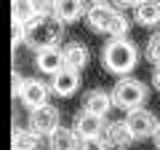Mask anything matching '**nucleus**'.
<instances>
[{
  "label": "nucleus",
  "mask_w": 160,
  "mask_h": 150,
  "mask_svg": "<svg viewBox=\"0 0 160 150\" xmlns=\"http://www.w3.org/2000/svg\"><path fill=\"white\" fill-rule=\"evenodd\" d=\"M38 56H35V64H38V70L43 75H56L59 70L64 67V51L59 46H51V48H40V51H35Z\"/></svg>",
  "instance_id": "9d476101"
},
{
  "label": "nucleus",
  "mask_w": 160,
  "mask_h": 150,
  "mask_svg": "<svg viewBox=\"0 0 160 150\" xmlns=\"http://www.w3.org/2000/svg\"><path fill=\"white\" fill-rule=\"evenodd\" d=\"M144 54H147L149 62L160 64V29L152 35V38H149V40H147V48H144Z\"/></svg>",
  "instance_id": "a211bd4d"
},
{
  "label": "nucleus",
  "mask_w": 160,
  "mask_h": 150,
  "mask_svg": "<svg viewBox=\"0 0 160 150\" xmlns=\"http://www.w3.org/2000/svg\"><path fill=\"white\" fill-rule=\"evenodd\" d=\"M83 107H86V110H91L93 115L107 118V113L115 107V104H112V97H109L107 91H99V88H93V91H88L86 104H83Z\"/></svg>",
  "instance_id": "2eb2a0df"
},
{
  "label": "nucleus",
  "mask_w": 160,
  "mask_h": 150,
  "mask_svg": "<svg viewBox=\"0 0 160 150\" xmlns=\"http://www.w3.org/2000/svg\"><path fill=\"white\" fill-rule=\"evenodd\" d=\"M115 3H118V6H128V8H136L139 3H142V0H115Z\"/></svg>",
  "instance_id": "4be33fe9"
},
{
  "label": "nucleus",
  "mask_w": 160,
  "mask_h": 150,
  "mask_svg": "<svg viewBox=\"0 0 160 150\" xmlns=\"http://www.w3.org/2000/svg\"><path fill=\"white\" fill-rule=\"evenodd\" d=\"M46 145H48V150H78L80 147V137L75 134V129H69V126H56L46 137Z\"/></svg>",
  "instance_id": "9b49d317"
},
{
  "label": "nucleus",
  "mask_w": 160,
  "mask_h": 150,
  "mask_svg": "<svg viewBox=\"0 0 160 150\" xmlns=\"http://www.w3.org/2000/svg\"><path fill=\"white\" fill-rule=\"evenodd\" d=\"M152 139H155V145L160 147V121H158V126H155V134H152Z\"/></svg>",
  "instance_id": "5701e85b"
},
{
  "label": "nucleus",
  "mask_w": 160,
  "mask_h": 150,
  "mask_svg": "<svg viewBox=\"0 0 160 150\" xmlns=\"http://www.w3.org/2000/svg\"><path fill=\"white\" fill-rule=\"evenodd\" d=\"M93 3H99V0H93Z\"/></svg>",
  "instance_id": "b1692460"
},
{
  "label": "nucleus",
  "mask_w": 160,
  "mask_h": 150,
  "mask_svg": "<svg viewBox=\"0 0 160 150\" xmlns=\"http://www.w3.org/2000/svg\"><path fill=\"white\" fill-rule=\"evenodd\" d=\"M109 97H112L115 107L131 113V110L142 107V104L147 102V86H144L139 78H128V75H123V78L115 83V88H112Z\"/></svg>",
  "instance_id": "20e7f679"
},
{
  "label": "nucleus",
  "mask_w": 160,
  "mask_h": 150,
  "mask_svg": "<svg viewBox=\"0 0 160 150\" xmlns=\"http://www.w3.org/2000/svg\"><path fill=\"white\" fill-rule=\"evenodd\" d=\"M152 86H155V88L160 91V64L155 67V72H152Z\"/></svg>",
  "instance_id": "412c9836"
},
{
  "label": "nucleus",
  "mask_w": 160,
  "mask_h": 150,
  "mask_svg": "<svg viewBox=\"0 0 160 150\" xmlns=\"http://www.w3.org/2000/svg\"><path fill=\"white\" fill-rule=\"evenodd\" d=\"M126 126L131 129L133 139H147L155 134V126H158V118H155L152 110H144V107H136L126 115Z\"/></svg>",
  "instance_id": "423d86ee"
},
{
  "label": "nucleus",
  "mask_w": 160,
  "mask_h": 150,
  "mask_svg": "<svg viewBox=\"0 0 160 150\" xmlns=\"http://www.w3.org/2000/svg\"><path fill=\"white\" fill-rule=\"evenodd\" d=\"M83 11H86V0H53V8H51V13L62 24L78 22L83 16Z\"/></svg>",
  "instance_id": "f8f14e48"
},
{
  "label": "nucleus",
  "mask_w": 160,
  "mask_h": 150,
  "mask_svg": "<svg viewBox=\"0 0 160 150\" xmlns=\"http://www.w3.org/2000/svg\"><path fill=\"white\" fill-rule=\"evenodd\" d=\"M62 27L64 24L53 13H40V16H29L22 27H13V35H16V40L22 38L24 46L40 51V48H51L62 40Z\"/></svg>",
  "instance_id": "f257e3e1"
},
{
  "label": "nucleus",
  "mask_w": 160,
  "mask_h": 150,
  "mask_svg": "<svg viewBox=\"0 0 160 150\" xmlns=\"http://www.w3.org/2000/svg\"><path fill=\"white\" fill-rule=\"evenodd\" d=\"M78 150H107V142H104V137H86L80 139Z\"/></svg>",
  "instance_id": "aec40b11"
},
{
  "label": "nucleus",
  "mask_w": 160,
  "mask_h": 150,
  "mask_svg": "<svg viewBox=\"0 0 160 150\" xmlns=\"http://www.w3.org/2000/svg\"><path fill=\"white\" fill-rule=\"evenodd\" d=\"M48 94H51V86L43 83V81H38V78H24V81L19 83V97H22V102L27 104L29 110L48 104Z\"/></svg>",
  "instance_id": "39448f33"
},
{
  "label": "nucleus",
  "mask_w": 160,
  "mask_h": 150,
  "mask_svg": "<svg viewBox=\"0 0 160 150\" xmlns=\"http://www.w3.org/2000/svg\"><path fill=\"white\" fill-rule=\"evenodd\" d=\"M72 129H75V134H78L80 139H86V137H102V131H104V118H102V115H93L91 110L83 107L78 115H75Z\"/></svg>",
  "instance_id": "6e6552de"
},
{
  "label": "nucleus",
  "mask_w": 160,
  "mask_h": 150,
  "mask_svg": "<svg viewBox=\"0 0 160 150\" xmlns=\"http://www.w3.org/2000/svg\"><path fill=\"white\" fill-rule=\"evenodd\" d=\"M107 147H115V150H128L133 142V134L131 129L126 126V121H115L107 126V137H104Z\"/></svg>",
  "instance_id": "ddd939ff"
},
{
  "label": "nucleus",
  "mask_w": 160,
  "mask_h": 150,
  "mask_svg": "<svg viewBox=\"0 0 160 150\" xmlns=\"http://www.w3.org/2000/svg\"><path fill=\"white\" fill-rule=\"evenodd\" d=\"M56 126H62V123H59V110L53 107V104H43V107L29 110V129H32L35 134L48 137Z\"/></svg>",
  "instance_id": "0eeeda50"
},
{
  "label": "nucleus",
  "mask_w": 160,
  "mask_h": 150,
  "mask_svg": "<svg viewBox=\"0 0 160 150\" xmlns=\"http://www.w3.org/2000/svg\"><path fill=\"white\" fill-rule=\"evenodd\" d=\"M86 22L91 24V29H96V32H102V35H109V38H126L128 27H131V22H128L118 8L109 6V3H104V0L88 6Z\"/></svg>",
  "instance_id": "f03ea898"
},
{
  "label": "nucleus",
  "mask_w": 160,
  "mask_h": 150,
  "mask_svg": "<svg viewBox=\"0 0 160 150\" xmlns=\"http://www.w3.org/2000/svg\"><path fill=\"white\" fill-rule=\"evenodd\" d=\"M139 62V51L136 46L131 43V38H112V40L107 43V46L102 48V64L107 72L112 75H131V70L136 67Z\"/></svg>",
  "instance_id": "7ed1b4c3"
},
{
  "label": "nucleus",
  "mask_w": 160,
  "mask_h": 150,
  "mask_svg": "<svg viewBox=\"0 0 160 150\" xmlns=\"http://www.w3.org/2000/svg\"><path fill=\"white\" fill-rule=\"evenodd\" d=\"M133 19L142 27H160V0H142L133 8Z\"/></svg>",
  "instance_id": "4468645a"
},
{
  "label": "nucleus",
  "mask_w": 160,
  "mask_h": 150,
  "mask_svg": "<svg viewBox=\"0 0 160 150\" xmlns=\"http://www.w3.org/2000/svg\"><path fill=\"white\" fill-rule=\"evenodd\" d=\"M88 59H91V54H88V48L83 43H69L64 48V67H69V70H78L80 72L88 64Z\"/></svg>",
  "instance_id": "dca6fc26"
},
{
  "label": "nucleus",
  "mask_w": 160,
  "mask_h": 150,
  "mask_svg": "<svg viewBox=\"0 0 160 150\" xmlns=\"http://www.w3.org/2000/svg\"><path fill=\"white\" fill-rule=\"evenodd\" d=\"M51 91L59 94V97H72L80 86V72L78 70H69V67H62L56 75H51Z\"/></svg>",
  "instance_id": "1a4fd4ad"
},
{
  "label": "nucleus",
  "mask_w": 160,
  "mask_h": 150,
  "mask_svg": "<svg viewBox=\"0 0 160 150\" xmlns=\"http://www.w3.org/2000/svg\"><path fill=\"white\" fill-rule=\"evenodd\" d=\"M40 134H35L32 129H16L11 137V150H38L40 147Z\"/></svg>",
  "instance_id": "f3484780"
},
{
  "label": "nucleus",
  "mask_w": 160,
  "mask_h": 150,
  "mask_svg": "<svg viewBox=\"0 0 160 150\" xmlns=\"http://www.w3.org/2000/svg\"><path fill=\"white\" fill-rule=\"evenodd\" d=\"M27 6H29V13L32 16H40V13H51L53 0H27Z\"/></svg>",
  "instance_id": "6ab92c4d"
}]
</instances>
